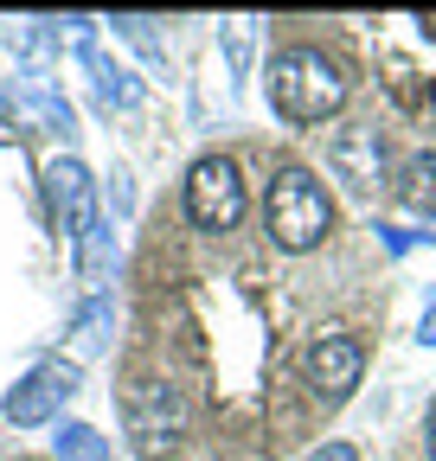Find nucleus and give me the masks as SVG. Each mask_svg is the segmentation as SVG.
<instances>
[{
    "label": "nucleus",
    "instance_id": "obj_1",
    "mask_svg": "<svg viewBox=\"0 0 436 461\" xmlns=\"http://www.w3.org/2000/svg\"><path fill=\"white\" fill-rule=\"evenodd\" d=\"M347 71L334 65V58H321L314 45H295L283 58H269V103H277L283 122H327V115H341L347 103Z\"/></svg>",
    "mask_w": 436,
    "mask_h": 461
},
{
    "label": "nucleus",
    "instance_id": "obj_2",
    "mask_svg": "<svg viewBox=\"0 0 436 461\" xmlns=\"http://www.w3.org/2000/svg\"><path fill=\"white\" fill-rule=\"evenodd\" d=\"M263 224H269V244H277V250H314L327 230H334V199H327L321 173L283 167L277 180H269Z\"/></svg>",
    "mask_w": 436,
    "mask_h": 461
},
{
    "label": "nucleus",
    "instance_id": "obj_3",
    "mask_svg": "<svg viewBox=\"0 0 436 461\" xmlns=\"http://www.w3.org/2000/svg\"><path fill=\"white\" fill-rule=\"evenodd\" d=\"M186 212L199 230H232L244 218V173L232 154H199L186 173Z\"/></svg>",
    "mask_w": 436,
    "mask_h": 461
},
{
    "label": "nucleus",
    "instance_id": "obj_4",
    "mask_svg": "<svg viewBox=\"0 0 436 461\" xmlns=\"http://www.w3.org/2000/svg\"><path fill=\"white\" fill-rule=\"evenodd\" d=\"M359 372H366V346H359L353 333H321L308 353H302V378H308L314 397H327V403L353 397Z\"/></svg>",
    "mask_w": 436,
    "mask_h": 461
},
{
    "label": "nucleus",
    "instance_id": "obj_5",
    "mask_svg": "<svg viewBox=\"0 0 436 461\" xmlns=\"http://www.w3.org/2000/svg\"><path fill=\"white\" fill-rule=\"evenodd\" d=\"M129 429L141 448H160V442H174L180 436V397L160 384V378H141L129 391Z\"/></svg>",
    "mask_w": 436,
    "mask_h": 461
},
{
    "label": "nucleus",
    "instance_id": "obj_6",
    "mask_svg": "<svg viewBox=\"0 0 436 461\" xmlns=\"http://www.w3.org/2000/svg\"><path fill=\"white\" fill-rule=\"evenodd\" d=\"M327 160H334V173L347 186H359V193H372L378 180H386V141H378V129H366V122L341 129L334 148H327Z\"/></svg>",
    "mask_w": 436,
    "mask_h": 461
},
{
    "label": "nucleus",
    "instance_id": "obj_7",
    "mask_svg": "<svg viewBox=\"0 0 436 461\" xmlns=\"http://www.w3.org/2000/svg\"><path fill=\"white\" fill-rule=\"evenodd\" d=\"M77 391V372L71 366H39L26 384H14V397H7V417L20 423V429H32V423H45L59 403Z\"/></svg>",
    "mask_w": 436,
    "mask_h": 461
},
{
    "label": "nucleus",
    "instance_id": "obj_8",
    "mask_svg": "<svg viewBox=\"0 0 436 461\" xmlns=\"http://www.w3.org/2000/svg\"><path fill=\"white\" fill-rule=\"evenodd\" d=\"M45 199H51V218H59L71 238L90 230V173L77 160H51L45 167Z\"/></svg>",
    "mask_w": 436,
    "mask_h": 461
},
{
    "label": "nucleus",
    "instance_id": "obj_9",
    "mask_svg": "<svg viewBox=\"0 0 436 461\" xmlns=\"http://www.w3.org/2000/svg\"><path fill=\"white\" fill-rule=\"evenodd\" d=\"M398 193H404V205H411L417 218H436V154H411V160H404Z\"/></svg>",
    "mask_w": 436,
    "mask_h": 461
},
{
    "label": "nucleus",
    "instance_id": "obj_10",
    "mask_svg": "<svg viewBox=\"0 0 436 461\" xmlns=\"http://www.w3.org/2000/svg\"><path fill=\"white\" fill-rule=\"evenodd\" d=\"M59 442H65V448H71V455H77V461H103V442H96V436H90V429H65V436H59Z\"/></svg>",
    "mask_w": 436,
    "mask_h": 461
},
{
    "label": "nucleus",
    "instance_id": "obj_11",
    "mask_svg": "<svg viewBox=\"0 0 436 461\" xmlns=\"http://www.w3.org/2000/svg\"><path fill=\"white\" fill-rule=\"evenodd\" d=\"M308 461H359V455H353V448H347V442H321V448H314V455H308Z\"/></svg>",
    "mask_w": 436,
    "mask_h": 461
},
{
    "label": "nucleus",
    "instance_id": "obj_12",
    "mask_svg": "<svg viewBox=\"0 0 436 461\" xmlns=\"http://www.w3.org/2000/svg\"><path fill=\"white\" fill-rule=\"evenodd\" d=\"M430 461H436V403H430Z\"/></svg>",
    "mask_w": 436,
    "mask_h": 461
},
{
    "label": "nucleus",
    "instance_id": "obj_13",
    "mask_svg": "<svg viewBox=\"0 0 436 461\" xmlns=\"http://www.w3.org/2000/svg\"><path fill=\"white\" fill-rule=\"evenodd\" d=\"M423 339H436V308H430V333H423Z\"/></svg>",
    "mask_w": 436,
    "mask_h": 461
}]
</instances>
